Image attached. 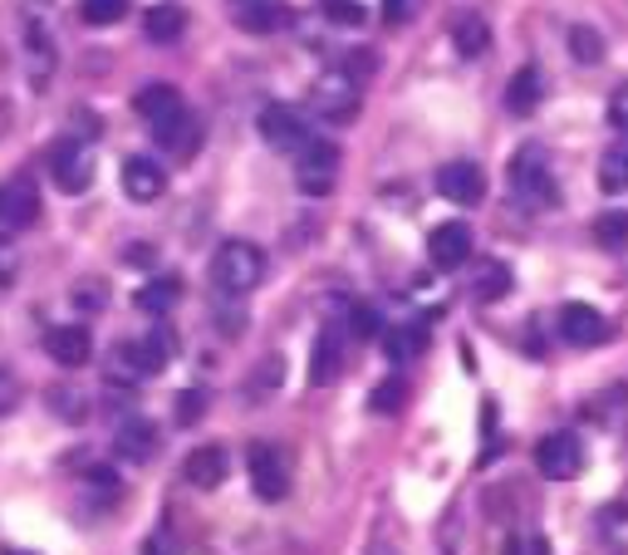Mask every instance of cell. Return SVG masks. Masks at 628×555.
I'll list each match as a JSON object with an SVG mask.
<instances>
[{
  "instance_id": "cell-8",
  "label": "cell",
  "mask_w": 628,
  "mask_h": 555,
  "mask_svg": "<svg viewBox=\"0 0 628 555\" xmlns=\"http://www.w3.org/2000/svg\"><path fill=\"white\" fill-rule=\"evenodd\" d=\"M246 472H250V486H256L260 502H285V496H290V467H285L280 448H270V443H250V452H246Z\"/></svg>"
},
{
  "instance_id": "cell-12",
  "label": "cell",
  "mask_w": 628,
  "mask_h": 555,
  "mask_svg": "<svg viewBox=\"0 0 628 555\" xmlns=\"http://www.w3.org/2000/svg\"><path fill=\"white\" fill-rule=\"evenodd\" d=\"M437 192L456 207H476V202L486 197V173L476 163H466V157H456V163H442L437 167Z\"/></svg>"
},
{
  "instance_id": "cell-18",
  "label": "cell",
  "mask_w": 628,
  "mask_h": 555,
  "mask_svg": "<svg viewBox=\"0 0 628 555\" xmlns=\"http://www.w3.org/2000/svg\"><path fill=\"white\" fill-rule=\"evenodd\" d=\"M541 99H545L541 64H521V70L511 74V84H506V109L516 113V119H531V113L541 109Z\"/></svg>"
},
{
  "instance_id": "cell-36",
  "label": "cell",
  "mask_w": 628,
  "mask_h": 555,
  "mask_svg": "<svg viewBox=\"0 0 628 555\" xmlns=\"http://www.w3.org/2000/svg\"><path fill=\"white\" fill-rule=\"evenodd\" d=\"M609 129L628 133V84H619V89L609 94Z\"/></svg>"
},
{
  "instance_id": "cell-3",
  "label": "cell",
  "mask_w": 628,
  "mask_h": 555,
  "mask_svg": "<svg viewBox=\"0 0 628 555\" xmlns=\"http://www.w3.org/2000/svg\"><path fill=\"white\" fill-rule=\"evenodd\" d=\"M212 280L226 296H250V290L266 280V251L246 236H226L212 251Z\"/></svg>"
},
{
  "instance_id": "cell-4",
  "label": "cell",
  "mask_w": 628,
  "mask_h": 555,
  "mask_svg": "<svg viewBox=\"0 0 628 555\" xmlns=\"http://www.w3.org/2000/svg\"><path fill=\"white\" fill-rule=\"evenodd\" d=\"M310 109L329 123H353L359 119V109H363V94H359V84H353V74L349 70L319 74L315 89H310Z\"/></svg>"
},
{
  "instance_id": "cell-32",
  "label": "cell",
  "mask_w": 628,
  "mask_h": 555,
  "mask_svg": "<svg viewBox=\"0 0 628 555\" xmlns=\"http://www.w3.org/2000/svg\"><path fill=\"white\" fill-rule=\"evenodd\" d=\"M70 296H74L79 310L99 315V310H104V305H109V286H104V280H79V286L70 290Z\"/></svg>"
},
{
  "instance_id": "cell-2",
  "label": "cell",
  "mask_w": 628,
  "mask_h": 555,
  "mask_svg": "<svg viewBox=\"0 0 628 555\" xmlns=\"http://www.w3.org/2000/svg\"><path fill=\"white\" fill-rule=\"evenodd\" d=\"M506 183H511V197L531 212H545L559 202V183H555V167H550V153L541 143H521L516 157L506 163Z\"/></svg>"
},
{
  "instance_id": "cell-28",
  "label": "cell",
  "mask_w": 628,
  "mask_h": 555,
  "mask_svg": "<svg viewBox=\"0 0 628 555\" xmlns=\"http://www.w3.org/2000/svg\"><path fill=\"white\" fill-rule=\"evenodd\" d=\"M128 16V0H79V20L84 25H119Z\"/></svg>"
},
{
  "instance_id": "cell-22",
  "label": "cell",
  "mask_w": 628,
  "mask_h": 555,
  "mask_svg": "<svg viewBox=\"0 0 628 555\" xmlns=\"http://www.w3.org/2000/svg\"><path fill=\"white\" fill-rule=\"evenodd\" d=\"M452 44L462 60H482V54L491 50V30L482 16H456L452 20Z\"/></svg>"
},
{
  "instance_id": "cell-27",
  "label": "cell",
  "mask_w": 628,
  "mask_h": 555,
  "mask_svg": "<svg viewBox=\"0 0 628 555\" xmlns=\"http://www.w3.org/2000/svg\"><path fill=\"white\" fill-rule=\"evenodd\" d=\"M594 241H599L604 251H624L628 246V212H604V217L594 222Z\"/></svg>"
},
{
  "instance_id": "cell-23",
  "label": "cell",
  "mask_w": 628,
  "mask_h": 555,
  "mask_svg": "<svg viewBox=\"0 0 628 555\" xmlns=\"http://www.w3.org/2000/svg\"><path fill=\"white\" fill-rule=\"evenodd\" d=\"M422 345H428V330H422V325H393V330L383 335V354L393 359V364H413L422 354Z\"/></svg>"
},
{
  "instance_id": "cell-15",
  "label": "cell",
  "mask_w": 628,
  "mask_h": 555,
  "mask_svg": "<svg viewBox=\"0 0 628 555\" xmlns=\"http://www.w3.org/2000/svg\"><path fill=\"white\" fill-rule=\"evenodd\" d=\"M226 472H231V452H226L222 443H207V448H197V452L187 458L182 477L197 486V492H216V486L226 482Z\"/></svg>"
},
{
  "instance_id": "cell-31",
  "label": "cell",
  "mask_w": 628,
  "mask_h": 555,
  "mask_svg": "<svg viewBox=\"0 0 628 555\" xmlns=\"http://www.w3.org/2000/svg\"><path fill=\"white\" fill-rule=\"evenodd\" d=\"M325 16L334 20V25H344V30H359L363 20H369V10H363L359 0H325Z\"/></svg>"
},
{
  "instance_id": "cell-30",
  "label": "cell",
  "mask_w": 628,
  "mask_h": 555,
  "mask_svg": "<svg viewBox=\"0 0 628 555\" xmlns=\"http://www.w3.org/2000/svg\"><path fill=\"white\" fill-rule=\"evenodd\" d=\"M379 330H383L379 310H373L369 300H353V305H349V335H353V339H373Z\"/></svg>"
},
{
  "instance_id": "cell-35",
  "label": "cell",
  "mask_w": 628,
  "mask_h": 555,
  "mask_svg": "<svg viewBox=\"0 0 628 555\" xmlns=\"http://www.w3.org/2000/svg\"><path fill=\"white\" fill-rule=\"evenodd\" d=\"M202 413H207V393H202V389H187V393L177 399V423H197Z\"/></svg>"
},
{
  "instance_id": "cell-13",
  "label": "cell",
  "mask_w": 628,
  "mask_h": 555,
  "mask_svg": "<svg viewBox=\"0 0 628 555\" xmlns=\"http://www.w3.org/2000/svg\"><path fill=\"white\" fill-rule=\"evenodd\" d=\"M44 354L60 369H84L89 359H94V335H89L84 325H54V330L44 335Z\"/></svg>"
},
{
  "instance_id": "cell-19",
  "label": "cell",
  "mask_w": 628,
  "mask_h": 555,
  "mask_svg": "<svg viewBox=\"0 0 628 555\" xmlns=\"http://www.w3.org/2000/svg\"><path fill=\"white\" fill-rule=\"evenodd\" d=\"M466 286H472V296L482 300V305L501 300L511 290V266H506V260H496V256L472 260V270H466Z\"/></svg>"
},
{
  "instance_id": "cell-29",
  "label": "cell",
  "mask_w": 628,
  "mask_h": 555,
  "mask_svg": "<svg viewBox=\"0 0 628 555\" xmlns=\"http://www.w3.org/2000/svg\"><path fill=\"white\" fill-rule=\"evenodd\" d=\"M569 54H575L579 64H599V60H604L599 30H589V25H575V30H569Z\"/></svg>"
},
{
  "instance_id": "cell-6",
  "label": "cell",
  "mask_w": 628,
  "mask_h": 555,
  "mask_svg": "<svg viewBox=\"0 0 628 555\" xmlns=\"http://www.w3.org/2000/svg\"><path fill=\"white\" fill-rule=\"evenodd\" d=\"M535 467L550 482H575L585 472V443L575 433H545L535 443Z\"/></svg>"
},
{
  "instance_id": "cell-21",
  "label": "cell",
  "mask_w": 628,
  "mask_h": 555,
  "mask_svg": "<svg viewBox=\"0 0 628 555\" xmlns=\"http://www.w3.org/2000/svg\"><path fill=\"white\" fill-rule=\"evenodd\" d=\"M143 30L153 44H177L182 30H187V10H182L177 0H163V6H153L143 16Z\"/></svg>"
},
{
  "instance_id": "cell-33",
  "label": "cell",
  "mask_w": 628,
  "mask_h": 555,
  "mask_svg": "<svg viewBox=\"0 0 628 555\" xmlns=\"http://www.w3.org/2000/svg\"><path fill=\"white\" fill-rule=\"evenodd\" d=\"M506 555H550V541H545L541 531H516V536L506 541Z\"/></svg>"
},
{
  "instance_id": "cell-5",
  "label": "cell",
  "mask_w": 628,
  "mask_h": 555,
  "mask_svg": "<svg viewBox=\"0 0 628 555\" xmlns=\"http://www.w3.org/2000/svg\"><path fill=\"white\" fill-rule=\"evenodd\" d=\"M295 187H300L305 197H329V192L339 187V148L334 143L315 138L295 153Z\"/></svg>"
},
{
  "instance_id": "cell-14",
  "label": "cell",
  "mask_w": 628,
  "mask_h": 555,
  "mask_svg": "<svg viewBox=\"0 0 628 555\" xmlns=\"http://www.w3.org/2000/svg\"><path fill=\"white\" fill-rule=\"evenodd\" d=\"M428 256H432V266H442V270L466 266V260H472V226H466V222H442V226H432Z\"/></svg>"
},
{
  "instance_id": "cell-16",
  "label": "cell",
  "mask_w": 628,
  "mask_h": 555,
  "mask_svg": "<svg viewBox=\"0 0 628 555\" xmlns=\"http://www.w3.org/2000/svg\"><path fill=\"white\" fill-rule=\"evenodd\" d=\"M113 452H119L123 462H147L157 452V423L153 418H123V423L113 428Z\"/></svg>"
},
{
  "instance_id": "cell-26",
  "label": "cell",
  "mask_w": 628,
  "mask_h": 555,
  "mask_svg": "<svg viewBox=\"0 0 628 555\" xmlns=\"http://www.w3.org/2000/svg\"><path fill=\"white\" fill-rule=\"evenodd\" d=\"M599 187L604 192H628V138L624 143H614V148H604V157H599Z\"/></svg>"
},
{
  "instance_id": "cell-37",
  "label": "cell",
  "mask_w": 628,
  "mask_h": 555,
  "mask_svg": "<svg viewBox=\"0 0 628 555\" xmlns=\"http://www.w3.org/2000/svg\"><path fill=\"white\" fill-rule=\"evenodd\" d=\"M418 6L422 0H383V20L388 25H408V20L418 16Z\"/></svg>"
},
{
  "instance_id": "cell-7",
  "label": "cell",
  "mask_w": 628,
  "mask_h": 555,
  "mask_svg": "<svg viewBox=\"0 0 628 555\" xmlns=\"http://www.w3.org/2000/svg\"><path fill=\"white\" fill-rule=\"evenodd\" d=\"M50 177L60 192H70V197H79V192L94 187V148L89 143H54L50 153Z\"/></svg>"
},
{
  "instance_id": "cell-40",
  "label": "cell",
  "mask_w": 628,
  "mask_h": 555,
  "mask_svg": "<svg viewBox=\"0 0 628 555\" xmlns=\"http://www.w3.org/2000/svg\"><path fill=\"white\" fill-rule=\"evenodd\" d=\"M147 555H167V536H153V541H147Z\"/></svg>"
},
{
  "instance_id": "cell-17",
  "label": "cell",
  "mask_w": 628,
  "mask_h": 555,
  "mask_svg": "<svg viewBox=\"0 0 628 555\" xmlns=\"http://www.w3.org/2000/svg\"><path fill=\"white\" fill-rule=\"evenodd\" d=\"M123 192H128L138 207H147V202H157L167 192V173L157 167V157H128L123 163Z\"/></svg>"
},
{
  "instance_id": "cell-34",
  "label": "cell",
  "mask_w": 628,
  "mask_h": 555,
  "mask_svg": "<svg viewBox=\"0 0 628 555\" xmlns=\"http://www.w3.org/2000/svg\"><path fill=\"white\" fill-rule=\"evenodd\" d=\"M403 399H408V389L398 379H388L379 393H373V413H398L403 408Z\"/></svg>"
},
{
  "instance_id": "cell-1",
  "label": "cell",
  "mask_w": 628,
  "mask_h": 555,
  "mask_svg": "<svg viewBox=\"0 0 628 555\" xmlns=\"http://www.w3.org/2000/svg\"><path fill=\"white\" fill-rule=\"evenodd\" d=\"M133 113L153 129V138L163 143V148H173L177 157H192L202 143V123L192 119L187 99H182V89L173 84H143L138 94H133Z\"/></svg>"
},
{
  "instance_id": "cell-10",
  "label": "cell",
  "mask_w": 628,
  "mask_h": 555,
  "mask_svg": "<svg viewBox=\"0 0 628 555\" xmlns=\"http://www.w3.org/2000/svg\"><path fill=\"white\" fill-rule=\"evenodd\" d=\"M256 129L276 153H300L305 143H310V129H305V119L290 104H266L256 119Z\"/></svg>"
},
{
  "instance_id": "cell-42",
  "label": "cell",
  "mask_w": 628,
  "mask_h": 555,
  "mask_svg": "<svg viewBox=\"0 0 628 555\" xmlns=\"http://www.w3.org/2000/svg\"><path fill=\"white\" fill-rule=\"evenodd\" d=\"M231 6H246V0H231Z\"/></svg>"
},
{
  "instance_id": "cell-20",
  "label": "cell",
  "mask_w": 628,
  "mask_h": 555,
  "mask_svg": "<svg viewBox=\"0 0 628 555\" xmlns=\"http://www.w3.org/2000/svg\"><path fill=\"white\" fill-rule=\"evenodd\" d=\"M339 369H344V335L329 325V330H319L315 339V354H310V383H334L339 379Z\"/></svg>"
},
{
  "instance_id": "cell-41",
  "label": "cell",
  "mask_w": 628,
  "mask_h": 555,
  "mask_svg": "<svg viewBox=\"0 0 628 555\" xmlns=\"http://www.w3.org/2000/svg\"><path fill=\"white\" fill-rule=\"evenodd\" d=\"M6 555H25V551H6Z\"/></svg>"
},
{
  "instance_id": "cell-25",
  "label": "cell",
  "mask_w": 628,
  "mask_h": 555,
  "mask_svg": "<svg viewBox=\"0 0 628 555\" xmlns=\"http://www.w3.org/2000/svg\"><path fill=\"white\" fill-rule=\"evenodd\" d=\"M177 300H182V280H177V276H157V280H147L138 296H133V305H138V310H147V315H167Z\"/></svg>"
},
{
  "instance_id": "cell-38",
  "label": "cell",
  "mask_w": 628,
  "mask_h": 555,
  "mask_svg": "<svg viewBox=\"0 0 628 555\" xmlns=\"http://www.w3.org/2000/svg\"><path fill=\"white\" fill-rule=\"evenodd\" d=\"M16 403H20V383H16V373L0 369V413H10Z\"/></svg>"
},
{
  "instance_id": "cell-24",
  "label": "cell",
  "mask_w": 628,
  "mask_h": 555,
  "mask_svg": "<svg viewBox=\"0 0 628 555\" xmlns=\"http://www.w3.org/2000/svg\"><path fill=\"white\" fill-rule=\"evenodd\" d=\"M236 20L250 35H270L276 25H285V6L280 0H246V6H236Z\"/></svg>"
},
{
  "instance_id": "cell-9",
  "label": "cell",
  "mask_w": 628,
  "mask_h": 555,
  "mask_svg": "<svg viewBox=\"0 0 628 555\" xmlns=\"http://www.w3.org/2000/svg\"><path fill=\"white\" fill-rule=\"evenodd\" d=\"M609 335H614V325L604 320L594 305H585V300L559 305V339H565V345H575V349H599V345H609Z\"/></svg>"
},
{
  "instance_id": "cell-39",
  "label": "cell",
  "mask_w": 628,
  "mask_h": 555,
  "mask_svg": "<svg viewBox=\"0 0 628 555\" xmlns=\"http://www.w3.org/2000/svg\"><path fill=\"white\" fill-rule=\"evenodd\" d=\"M10 280H16V256L0 251V286H10Z\"/></svg>"
},
{
  "instance_id": "cell-11",
  "label": "cell",
  "mask_w": 628,
  "mask_h": 555,
  "mask_svg": "<svg viewBox=\"0 0 628 555\" xmlns=\"http://www.w3.org/2000/svg\"><path fill=\"white\" fill-rule=\"evenodd\" d=\"M35 222H40V192L35 187H25V183H6V187H0V241L30 232Z\"/></svg>"
}]
</instances>
